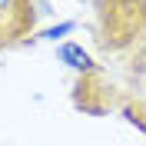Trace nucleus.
<instances>
[{
    "mask_svg": "<svg viewBox=\"0 0 146 146\" xmlns=\"http://www.w3.org/2000/svg\"><path fill=\"white\" fill-rule=\"evenodd\" d=\"M146 36V0H96V40L119 53Z\"/></svg>",
    "mask_w": 146,
    "mask_h": 146,
    "instance_id": "nucleus-1",
    "label": "nucleus"
},
{
    "mask_svg": "<svg viewBox=\"0 0 146 146\" xmlns=\"http://www.w3.org/2000/svg\"><path fill=\"white\" fill-rule=\"evenodd\" d=\"M36 20V0H0V50L27 43Z\"/></svg>",
    "mask_w": 146,
    "mask_h": 146,
    "instance_id": "nucleus-2",
    "label": "nucleus"
}]
</instances>
